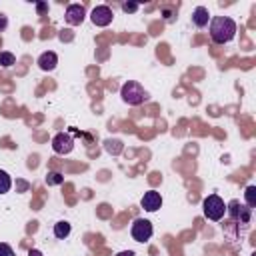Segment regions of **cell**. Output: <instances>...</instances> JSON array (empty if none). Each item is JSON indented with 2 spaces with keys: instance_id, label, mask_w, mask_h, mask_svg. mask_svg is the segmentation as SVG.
<instances>
[{
  "instance_id": "13",
  "label": "cell",
  "mask_w": 256,
  "mask_h": 256,
  "mask_svg": "<svg viewBox=\"0 0 256 256\" xmlns=\"http://www.w3.org/2000/svg\"><path fill=\"white\" fill-rule=\"evenodd\" d=\"M62 182H64V176H62L60 172H54V170H52V172L46 174V184H48V186H58V184H62Z\"/></svg>"
},
{
  "instance_id": "10",
  "label": "cell",
  "mask_w": 256,
  "mask_h": 256,
  "mask_svg": "<svg viewBox=\"0 0 256 256\" xmlns=\"http://www.w3.org/2000/svg\"><path fill=\"white\" fill-rule=\"evenodd\" d=\"M56 64H58V56H56V52H52V50L42 52V54L38 56V68L44 70V72H52V70L56 68Z\"/></svg>"
},
{
  "instance_id": "23",
  "label": "cell",
  "mask_w": 256,
  "mask_h": 256,
  "mask_svg": "<svg viewBox=\"0 0 256 256\" xmlns=\"http://www.w3.org/2000/svg\"><path fill=\"white\" fill-rule=\"evenodd\" d=\"M28 256H42V252H40V250H30Z\"/></svg>"
},
{
  "instance_id": "6",
  "label": "cell",
  "mask_w": 256,
  "mask_h": 256,
  "mask_svg": "<svg viewBox=\"0 0 256 256\" xmlns=\"http://www.w3.org/2000/svg\"><path fill=\"white\" fill-rule=\"evenodd\" d=\"M112 18H114V12H112V8L110 6H96L94 10H92V14H90V20H92V24L94 26H100V28H104V26H108L110 22H112Z\"/></svg>"
},
{
  "instance_id": "17",
  "label": "cell",
  "mask_w": 256,
  "mask_h": 256,
  "mask_svg": "<svg viewBox=\"0 0 256 256\" xmlns=\"http://www.w3.org/2000/svg\"><path fill=\"white\" fill-rule=\"evenodd\" d=\"M106 150L112 154H118L122 150V142L120 140H106Z\"/></svg>"
},
{
  "instance_id": "1",
  "label": "cell",
  "mask_w": 256,
  "mask_h": 256,
  "mask_svg": "<svg viewBox=\"0 0 256 256\" xmlns=\"http://www.w3.org/2000/svg\"><path fill=\"white\" fill-rule=\"evenodd\" d=\"M236 36V22L230 16H214L210 20V38L216 44H226Z\"/></svg>"
},
{
  "instance_id": "11",
  "label": "cell",
  "mask_w": 256,
  "mask_h": 256,
  "mask_svg": "<svg viewBox=\"0 0 256 256\" xmlns=\"http://www.w3.org/2000/svg\"><path fill=\"white\" fill-rule=\"evenodd\" d=\"M192 22H194L198 28L208 26V22H210V12H208V8H204V6H196L194 12H192Z\"/></svg>"
},
{
  "instance_id": "3",
  "label": "cell",
  "mask_w": 256,
  "mask_h": 256,
  "mask_svg": "<svg viewBox=\"0 0 256 256\" xmlns=\"http://www.w3.org/2000/svg\"><path fill=\"white\" fill-rule=\"evenodd\" d=\"M202 210H204V216H206L208 220L218 222V220H222L224 214H226V204H224V200H222L218 194H210V196L204 198Z\"/></svg>"
},
{
  "instance_id": "19",
  "label": "cell",
  "mask_w": 256,
  "mask_h": 256,
  "mask_svg": "<svg viewBox=\"0 0 256 256\" xmlns=\"http://www.w3.org/2000/svg\"><path fill=\"white\" fill-rule=\"evenodd\" d=\"M0 256H14V250L6 242H0Z\"/></svg>"
},
{
  "instance_id": "20",
  "label": "cell",
  "mask_w": 256,
  "mask_h": 256,
  "mask_svg": "<svg viewBox=\"0 0 256 256\" xmlns=\"http://www.w3.org/2000/svg\"><path fill=\"white\" fill-rule=\"evenodd\" d=\"M122 10H124V12H136V10H138V4H136V2H128V4H122Z\"/></svg>"
},
{
  "instance_id": "8",
  "label": "cell",
  "mask_w": 256,
  "mask_h": 256,
  "mask_svg": "<svg viewBox=\"0 0 256 256\" xmlns=\"http://www.w3.org/2000/svg\"><path fill=\"white\" fill-rule=\"evenodd\" d=\"M250 210H252V208L242 206L238 200H232V202L226 206V212H230V216H232L234 220H240V224H246V222L250 220Z\"/></svg>"
},
{
  "instance_id": "16",
  "label": "cell",
  "mask_w": 256,
  "mask_h": 256,
  "mask_svg": "<svg viewBox=\"0 0 256 256\" xmlns=\"http://www.w3.org/2000/svg\"><path fill=\"white\" fill-rule=\"evenodd\" d=\"M12 64H16V58L12 52H0V66L4 68H10Z\"/></svg>"
},
{
  "instance_id": "2",
  "label": "cell",
  "mask_w": 256,
  "mask_h": 256,
  "mask_svg": "<svg viewBox=\"0 0 256 256\" xmlns=\"http://www.w3.org/2000/svg\"><path fill=\"white\" fill-rule=\"evenodd\" d=\"M120 96H122V100H124L128 106H138V104H142V102L148 100V92H146L144 86H142L140 82H136V80L124 82L122 88H120Z\"/></svg>"
},
{
  "instance_id": "21",
  "label": "cell",
  "mask_w": 256,
  "mask_h": 256,
  "mask_svg": "<svg viewBox=\"0 0 256 256\" xmlns=\"http://www.w3.org/2000/svg\"><path fill=\"white\" fill-rule=\"evenodd\" d=\"M6 26H8V18L4 14H0V30H4Z\"/></svg>"
},
{
  "instance_id": "7",
  "label": "cell",
  "mask_w": 256,
  "mask_h": 256,
  "mask_svg": "<svg viewBox=\"0 0 256 256\" xmlns=\"http://www.w3.org/2000/svg\"><path fill=\"white\" fill-rule=\"evenodd\" d=\"M84 18H86V10H84L82 4H68V6H66V12H64L66 24H70V26H80V24L84 22Z\"/></svg>"
},
{
  "instance_id": "22",
  "label": "cell",
  "mask_w": 256,
  "mask_h": 256,
  "mask_svg": "<svg viewBox=\"0 0 256 256\" xmlns=\"http://www.w3.org/2000/svg\"><path fill=\"white\" fill-rule=\"evenodd\" d=\"M116 256H134V252H132V250H122V252H118Z\"/></svg>"
},
{
  "instance_id": "12",
  "label": "cell",
  "mask_w": 256,
  "mask_h": 256,
  "mask_svg": "<svg viewBox=\"0 0 256 256\" xmlns=\"http://www.w3.org/2000/svg\"><path fill=\"white\" fill-rule=\"evenodd\" d=\"M70 230H72V226H70V222H66V220H60V222L54 224V236L60 238V240H64V238L70 234Z\"/></svg>"
},
{
  "instance_id": "5",
  "label": "cell",
  "mask_w": 256,
  "mask_h": 256,
  "mask_svg": "<svg viewBox=\"0 0 256 256\" xmlns=\"http://www.w3.org/2000/svg\"><path fill=\"white\" fill-rule=\"evenodd\" d=\"M74 148V138L68 134V132H58L54 138H52V150L56 154H70Z\"/></svg>"
},
{
  "instance_id": "4",
  "label": "cell",
  "mask_w": 256,
  "mask_h": 256,
  "mask_svg": "<svg viewBox=\"0 0 256 256\" xmlns=\"http://www.w3.org/2000/svg\"><path fill=\"white\" fill-rule=\"evenodd\" d=\"M130 234H132V238H134L136 242H148V240L152 238V234H154V228H152L150 220H146V218H136V220L132 222V226H130Z\"/></svg>"
},
{
  "instance_id": "15",
  "label": "cell",
  "mask_w": 256,
  "mask_h": 256,
  "mask_svg": "<svg viewBox=\"0 0 256 256\" xmlns=\"http://www.w3.org/2000/svg\"><path fill=\"white\" fill-rule=\"evenodd\" d=\"M10 186H12V180H10L8 172L0 170V194H6L10 190Z\"/></svg>"
},
{
  "instance_id": "9",
  "label": "cell",
  "mask_w": 256,
  "mask_h": 256,
  "mask_svg": "<svg viewBox=\"0 0 256 256\" xmlns=\"http://www.w3.org/2000/svg\"><path fill=\"white\" fill-rule=\"evenodd\" d=\"M140 204H142V208H144L146 212H156V210L162 206V196H160V192H156V190H148V192H144Z\"/></svg>"
},
{
  "instance_id": "18",
  "label": "cell",
  "mask_w": 256,
  "mask_h": 256,
  "mask_svg": "<svg viewBox=\"0 0 256 256\" xmlns=\"http://www.w3.org/2000/svg\"><path fill=\"white\" fill-rule=\"evenodd\" d=\"M162 16H164V20L166 22H172L174 20V16H176V10H170V8H162Z\"/></svg>"
},
{
  "instance_id": "14",
  "label": "cell",
  "mask_w": 256,
  "mask_h": 256,
  "mask_svg": "<svg viewBox=\"0 0 256 256\" xmlns=\"http://www.w3.org/2000/svg\"><path fill=\"white\" fill-rule=\"evenodd\" d=\"M244 198H246V206L254 208L256 206V186H248L244 192Z\"/></svg>"
}]
</instances>
